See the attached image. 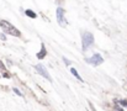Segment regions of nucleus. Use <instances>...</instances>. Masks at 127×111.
I'll return each mask as SVG.
<instances>
[{
	"label": "nucleus",
	"mask_w": 127,
	"mask_h": 111,
	"mask_svg": "<svg viewBox=\"0 0 127 111\" xmlns=\"http://www.w3.org/2000/svg\"><path fill=\"white\" fill-rule=\"evenodd\" d=\"M0 27L2 29V31H4L5 34H7V35H10V36H15V37L21 36V32H20L12 24H10V22L6 21V20H1V21H0Z\"/></svg>",
	"instance_id": "f257e3e1"
},
{
	"label": "nucleus",
	"mask_w": 127,
	"mask_h": 111,
	"mask_svg": "<svg viewBox=\"0 0 127 111\" xmlns=\"http://www.w3.org/2000/svg\"><path fill=\"white\" fill-rule=\"evenodd\" d=\"M94 42V36L91 32H88L85 31L83 32V36H82V44H83V51H86Z\"/></svg>",
	"instance_id": "f03ea898"
},
{
	"label": "nucleus",
	"mask_w": 127,
	"mask_h": 111,
	"mask_svg": "<svg viewBox=\"0 0 127 111\" xmlns=\"http://www.w3.org/2000/svg\"><path fill=\"white\" fill-rule=\"evenodd\" d=\"M56 17H57V22L62 26V27H65L67 26V20H65V11L63 7H57V11H56Z\"/></svg>",
	"instance_id": "7ed1b4c3"
},
{
	"label": "nucleus",
	"mask_w": 127,
	"mask_h": 111,
	"mask_svg": "<svg viewBox=\"0 0 127 111\" xmlns=\"http://www.w3.org/2000/svg\"><path fill=\"white\" fill-rule=\"evenodd\" d=\"M88 63H90V64H93V66H100V64H102V62H104V58L100 56V54H94L93 57H90V58H88V59H85Z\"/></svg>",
	"instance_id": "20e7f679"
},
{
	"label": "nucleus",
	"mask_w": 127,
	"mask_h": 111,
	"mask_svg": "<svg viewBox=\"0 0 127 111\" xmlns=\"http://www.w3.org/2000/svg\"><path fill=\"white\" fill-rule=\"evenodd\" d=\"M35 69L37 71V73H40V74H41V75L43 76V78H46L47 80H49V81L52 80V78L49 76V74H48V72L46 71V68L43 67L42 64H37V66H35Z\"/></svg>",
	"instance_id": "39448f33"
},
{
	"label": "nucleus",
	"mask_w": 127,
	"mask_h": 111,
	"mask_svg": "<svg viewBox=\"0 0 127 111\" xmlns=\"http://www.w3.org/2000/svg\"><path fill=\"white\" fill-rule=\"evenodd\" d=\"M44 56H47V51H46V47H44V44H41V51L37 53V58H40V59H43L44 58Z\"/></svg>",
	"instance_id": "423d86ee"
},
{
	"label": "nucleus",
	"mask_w": 127,
	"mask_h": 111,
	"mask_svg": "<svg viewBox=\"0 0 127 111\" xmlns=\"http://www.w3.org/2000/svg\"><path fill=\"white\" fill-rule=\"evenodd\" d=\"M70 72H72V74H73V75H74V76H75V78H77L78 80H80V81H83V79H82V76H80V75H79V73L77 72V69H74V68H72V69H70Z\"/></svg>",
	"instance_id": "0eeeda50"
},
{
	"label": "nucleus",
	"mask_w": 127,
	"mask_h": 111,
	"mask_svg": "<svg viewBox=\"0 0 127 111\" xmlns=\"http://www.w3.org/2000/svg\"><path fill=\"white\" fill-rule=\"evenodd\" d=\"M25 12H26V15H27L29 17H31V19H36V17H37V15H36L32 10H26Z\"/></svg>",
	"instance_id": "6e6552de"
},
{
	"label": "nucleus",
	"mask_w": 127,
	"mask_h": 111,
	"mask_svg": "<svg viewBox=\"0 0 127 111\" xmlns=\"http://www.w3.org/2000/svg\"><path fill=\"white\" fill-rule=\"evenodd\" d=\"M12 90H14V93H15V94H17L19 96H24V95H22V93H21V91H20V90H19L17 88H14Z\"/></svg>",
	"instance_id": "1a4fd4ad"
},
{
	"label": "nucleus",
	"mask_w": 127,
	"mask_h": 111,
	"mask_svg": "<svg viewBox=\"0 0 127 111\" xmlns=\"http://www.w3.org/2000/svg\"><path fill=\"white\" fill-rule=\"evenodd\" d=\"M120 104H121L124 108H127V100H121V101H120Z\"/></svg>",
	"instance_id": "9d476101"
},
{
	"label": "nucleus",
	"mask_w": 127,
	"mask_h": 111,
	"mask_svg": "<svg viewBox=\"0 0 127 111\" xmlns=\"http://www.w3.org/2000/svg\"><path fill=\"white\" fill-rule=\"evenodd\" d=\"M0 69H5V66H4V63L0 61Z\"/></svg>",
	"instance_id": "9b49d317"
},
{
	"label": "nucleus",
	"mask_w": 127,
	"mask_h": 111,
	"mask_svg": "<svg viewBox=\"0 0 127 111\" xmlns=\"http://www.w3.org/2000/svg\"><path fill=\"white\" fill-rule=\"evenodd\" d=\"M4 78H10V74L9 73H4V75H2Z\"/></svg>",
	"instance_id": "f8f14e48"
},
{
	"label": "nucleus",
	"mask_w": 127,
	"mask_h": 111,
	"mask_svg": "<svg viewBox=\"0 0 127 111\" xmlns=\"http://www.w3.org/2000/svg\"><path fill=\"white\" fill-rule=\"evenodd\" d=\"M64 62H65V64H68V66H69V64H70V62H69V61H68V59H65V58H64Z\"/></svg>",
	"instance_id": "ddd939ff"
},
{
	"label": "nucleus",
	"mask_w": 127,
	"mask_h": 111,
	"mask_svg": "<svg viewBox=\"0 0 127 111\" xmlns=\"http://www.w3.org/2000/svg\"><path fill=\"white\" fill-rule=\"evenodd\" d=\"M91 109H93V110H94V108H93V105H91ZM94 111H95V110H94Z\"/></svg>",
	"instance_id": "4468645a"
}]
</instances>
